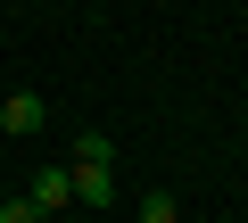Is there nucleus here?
Returning <instances> with one entry per match:
<instances>
[{
    "label": "nucleus",
    "instance_id": "obj_1",
    "mask_svg": "<svg viewBox=\"0 0 248 223\" xmlns=\"http://www.w3.org/2000/svg\"><path fill=\"white\" fill-rule=\"evenodd\" d=\"M42 124H50V99L42 91H9V99H0V133H9V141H25Z\"/></svg>",
    "mask_w": 248,
    "mask_h": 223
},
{
    "label": "nucleus",
    "instance_id": "obj_2",
    "mask_svg": "<svg viewBox=\"0 0 248 223\" xmlns=\"http://www.w3.org/2000/svg\"><path fill=\"white\" fill-rule=\"evenodd\" d=\"M25 207H33V215H66V207H75L66 165H42V174H33V190H25Z\"/></svg>",
    "mask_w": 248,
    "mask_h": 223
},
{
    "label": "nucleus",
    "instance_id": "obj_3",
    "mask_svg": "<svg viewBox=\"0 0 248 223\" xmlns=\"http://www.w3.org/2000/svg\"><path fill=\"white\" fill-rule=\"evenodd\" d=\"M66 182H75V207H116V174L108 165H66Z\"/></svg>",
    "mask_w": 248,
    "mask_h": 223
},
{
    "label": "nucleus",
    "instance_id": "obj_4",
    "mask_svg": "<svg viewBox=\"0 0 248 223\" xmlns=\"http://www.w3.org/2000/svg\"><path fill=\"white\" fill-rule=\"evenodd\" d=\"M75 165H108V174H116V141H108V133H83V141H75Z\"/></svg>",
    "mask_w": 248,
    "mask_h": 223
},
{
    "label": "nucleus",
    "instance_id": "obj_5",
    "mask_svg": "<svg viewBox=\"0 0 248 223\" xmlns=\"http://www.w3.org/2000/svg\"><path fill=\"white\" fill-rule=\"evenodd\" d=\"M141 223H182V198H174V190H149V198H141Z\"/></svg>",
    "mask_w": 248,
    "mask_h": 223
},
{
    "label": "nucleus",
    "instance_id": "obj_6",
    "mask_svg": "<svg viewBox=\"0 0 248 223\" xmlns=\"http://www.w3.org/2000/svg\"><path fill=\"white\" fill-rule=\"evenodd\" d=\"M0 223H42V215H33L25 198H0Z\"/></svg>",
    "mask_w": 248,
    "mask_h": 223
}]
</instances>
